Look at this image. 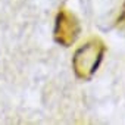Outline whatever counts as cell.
<instances>
[{"instance_id": "6da1fadb", "label": "cell", "mask_w": 125, "mask_h": 125, "mask_svg": "<svg viewBox=\"0 0 125 125\" xmlns=\"http://www.w3.org/2000/svg\"><path fill=\"white\" fill-rule=\"evenodd\" d=\"M103 53H104V46L99 40L88 41L84 47H81L74 59V68L77 75L81 78H90L99 68Z\"/></svg>"}, {"instance_id": "7a4b0ae2", "label": "cell", "mask_w": 125, "mask_h": 125, "mask_svg": "<svg viewBox=\"0 0 125 125\" xmlns=\"http://www.w3.org/2000/svg\"><path fill=\"white\" fill-rule=\"evenodd\" d=\"M78 32V24L77 21L66 12H62L57 18V28H56V37L57 41L69 44L71 41L75 40Z\"/></svg>"}]
</instances>
